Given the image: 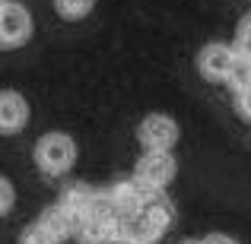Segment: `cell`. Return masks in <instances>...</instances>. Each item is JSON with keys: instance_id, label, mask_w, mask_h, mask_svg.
Masks as SVG:
<instances>
[{"instance_id": "ac0fdd59", "label": "cell", "mask_w": 251, "mask_h": 244, "mask_svg": "<svg viewBox=\"0 0 251 244\" xmlns=\"http://www.w3.org/2000/svg\"><path fill=\"white\" fill-rule=\"evenodd\" d=\"M203 244H239V241H232L229 235H207Z\"/></svg>"}, {"instance_id": "277c9868", "label": "cell", "mask_w": 251, "mask_h": 244, "mask_svg": "<svg viewBox=\"0 0 251 244\" xmlns=\"http://www.w3.org/2000/svg\"><path fill=\"white\" fill-rule=\"evenodd\" d=\"M137 136H140L143 149H172L178 143V124L169 114H150L137 127Z\"/></svg>"}, {"instance_id": "8992f818", "label": "cell", "mask_w": 251, "mask_h": 244, "mask_svg": "<svg viewBox=\"0 0 251 244\" xmlns=\"http://www.w3.org/2000/svg\"><path fill=\"white\" fill-rule=\"evenodd\" d=\"M159 235L162 232L143 213H130L118 219V244H156Z\"/></svg>"}, {"instance_id": "8fae6325", "label": "cell", "mask_w": 251, "mask_h": 244, "mask_svg": "<svg viewBox=\"0 0 251 244\" xmlns=\"http://www.w3.org/2000/svg\"><path fill=\"white\" fill-rule=\"evenodd\" d=\"M140 213L147 216V219L153 222L159 232H166V228L172 225V219H175V209H172V203L159 194V190H153V187H150V194H147V200H143V209H140Z\"/></svg>"}, {"instance_id": "5b68a950", "label": "cell", "mask_w": 251, "mask_h": 244, "mask_svg": "<svg viewBox=\"0 0 251 244\" xmlns=\"http://www.w3.org/2000/svg\"><path fill=\"white\" fill-rule=\"evenodd\" d=\"M235 57H239V51L229 48V44H207V48L201 51V57H197V67H201V73L207 76V80H216V83H226L229 70H232Z\"/></svg>"}, {"instance_id": "5bb4252c", "label": "cell", "mask_w": 251, "mask_h": 244, "mask_svg": "<svg viewBox=\"0 0 251 244\" xmlns=\"http://www.w3.org/2000/svg\"><path fill=\"white\" fill-rule=\"evenodd\" d=\"M19 241H23V244H61V241L54 238V235L48 232V228L42 225V222H35V225H29V228L23 232V238H19Z\"/></svg>"}, {"instance_id": "3957f363", "label": "cell", "mask_w": 251, "mask_h": 244, "mask_svg": "<svg viewBox=\"0 0 251 244\" xmlns=\"http://www.w3.org/2000/svg\"><path fill=\"white\" fill-rule=\"evenodd\" d=\"M32 35V16L23 3L16 0H3L0 10V44L3 48H19L23 42H29Z\"/></svg>"}, {"instance_id": "ba28073f", "label": "cell", "mask_w": 251, "mask_h": 244, "mask_svg": "<svg viewBox=\"0 0 251 244\" xmlns=\"http://www.w3.org/2000/svg\"><path fill=\"white\" fill-rule=\"evenodd\" d=\"M25 121H29V105H25V98L19 95V92L6 89L3 95H0V127H3V133H16L19 127H25Z\"/></svg>"}, {"instance_id": "7c38bea8", "label": "cell", "mask_w": 251, "mask_h": 244, "mask_svg": "<svg viewBox=\"0 0 251 244\" xmlns=\"http://www.w3.org/2000/svg\"><path fill=\"white\" fill-rule=\"evenodd\" d=\"M226 86L235 89V95H239L242 89H248V86H251V57H245V54L235 57L232 70H229V76H226Z\"/></svg>"}, {"instance_id": "9a60e30c", "label": "cell", "mask_w": 251, "mask_h": 244, "mask_svg": "<svg viewBox=\"0 0 251 244\" xmlns=\"http://www.w3.org/2000/svg\"><path fill=\"white\" fill-rule=\"evenodd\" d=\"M235 51L251 57V13L239 22V29H235Z\"/></svg>"}, {"instance_id": "2e32d148", "label": "cell", "mask_w": 251, "mask_h": 244, "mask_svg": "<svg viewBox=\"0 0 251 244\" xmlns=\"http://www.w3.org/2000/svg\"><path fill=\"white\" fill-rule=\"evenodd\" d=\"M13 200H16L13 184H10V177H3V181H0V213H10V209H13Z\"/></svg>"}, {"instance_id": "30bf717a", "label": "cell", "mask_w": 251, "mask_h": 244, "mask_svg": "<svg viewBox=\"0 0 251 244\" xmlns=\"http://www.w3.org/2000/svg\"><path fill=\"white\" fill-rule=\"evenodd\" d=\"M105 194H99V190H92L89 184H70L67 190H64L61 203L64 206H70L80 219H86V216H92L99 209V203H102Z\"/></svg>"}, {"instance_id": "9c48e42d", "label": "cell", "mask_w": 251, "mask_h": 244, "mask_svg": "<svg viewBox=\"0 0 251 244\" xmlns=\"http://www.w3.org/2000/svg\"><path fill=\"white\" fill-rule=\"evenodd\" d=\"M147 194H150V187H147V184H140L137 177H134V181H121V184H115V187L108 190L111 203H115V206L121 209L124 216L140 213V209H143V200H147Z\"/></svg>"}, {"instance_id": "4fadbf2b", "label": "cell", "mask_w": 251, "mask_h": 244, "mask_svg": "<svg viewBox=\"0 0 251 244\" xmlns=\"http://www.w3.org/2000/svg\"><path fill=\"white\" fill-rule=\"evenodd\" d=\"M92 3H96V0H54L57 13H61L64 19H83L86 13L92 10Z\"/></svg>"}, {"instance_id": "7a4b0ae2", "label": "cell", "mask_w": 251, "mask_h": 244, "mask_svg": "<svg viewBox=\"0 0 251 244\" xmlns=\"http://www.w3.org/2000/svg\"><path fill=\"white\" fill-rule=\"evenodd\" d=\"M134 177L153 190L166 187L175 177V155H172V149H147V155L137 162Z\"/></svg>"}, {"instance_id": "6da1fadb", "label": "cell", "mask_w": 251, "mask_h": 244, "mask_svg": "<svg viewBox=\"0 0 251 244\" xmlns=\"http://www.w3.org/2000/svg\"><path fill=\"white\" fill-rule=\"evenodd\" d=\"M76 159V146L67 133H48L35 143V165L45 175H64Z\"/></svg>"}, {"instance_id": "d6986e66", "label": "cell", "mask_w": 251, "mask_h": 244, "mask_svg": "<svg viewBox=\"0 0 251 244\" xmlns=\"http://www.w3.org/2000/svg\"><path fill=\"white\" fill-rule=\"evenodd\" d=\"M181 244H203V241H181Z\"/></svg>"}, {"instance_id": "52a82bcc", "label": "cell", "mask_w": 251, "mask_h": 244, "mask_svg": "<svg viewBox=\"0 0 251 244\" xmlns=\"http://www.w3.org/2000/svg\"><path fill=\"white\" fill-rule=\"evenodd\" d=\"M38 222H42V225L48 228V232L54 235L57 241H64V238H76V225H80V216H76L70 206L57 203V206H48V209H45Z\"/></svg>"}, {"instance_id": "e0dca14e", "label": "cell", "mask_w": 251, "mask_h": 244, "mask_svg": "<svg viewBox=\"0 0 251 244\" xmlns=\"http://www.w3.org/2000/svg\"><path fill=\"white\" fill-rule=\"evenodd\" d=\"M239 114L245 117V121H251V86L239 92Z\"/></svg>"}]
</instances>
